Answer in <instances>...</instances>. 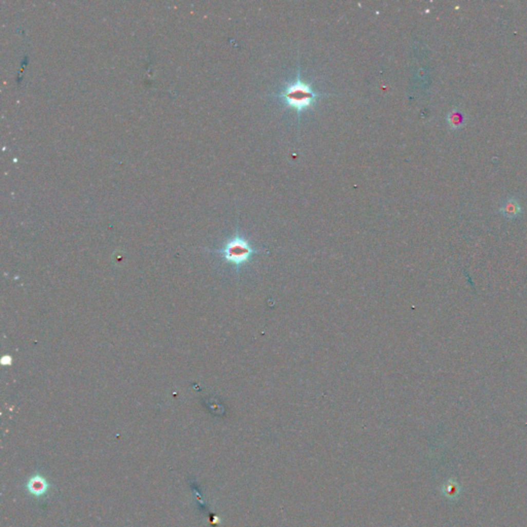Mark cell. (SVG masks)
<instances>
[{
  "mask_svg": "<svg viewBox=\"0 0 527 527\" xmlns=\"http://www.w3.org/2000/svg\"><path fill=\"white\" fill-rule=\"evenodd\" d=\"M211 252L219 254L225 262L232 265L236 272L239 273L241 268L249 264L252 257L255 254H259L261 250L253 247L250 241L242 236L237 229L234 236L228 239L221 248L211 250Z\"/></svg>",
  "mask_w": 527,
  "mask_h": 527,
  "instance_id": "obj_1",
  "label": "cell"
},
{
  "mask_svg": "<svg viewBox=\"0 0 527 527\" xmlns=\"http://www.w3.org/2000/svg\"><path fill=\"white\" fill-rule=\"evenodd\" d=\"M321 96H325V94L315 92L310 84L304 82L301 79L300 71H298L297 80L287 85L280 94L277 95V97L287 106L296 110L299 116L303 111L314 106L318 97Z\"/></svg>",
  "mask_w": 527,
  "mask_h": 527,
  "instance_id": "obj_2",
  "label": "cell"
},
{
  "mask_svg": "<svg viewBox=\"0 0 527 527\" xmlns=\"http://www.w3.org/2000/svg\"><path fill=\"white\" fill-rule=\"evenodd\" d=\"M502 216H504L507 219H514L521 215L522 208L518 202V200L514 197L506 198L499 209Z\"/></svg>",
  "mask_w": 527,
  "mask_h": 527,
  "instance_id": "obj_3",
  "label": "cell"
},
{
  "mask_svg": "<svg viewBox=\"0 0 527 527\" xmlns=\"http://www.w3.org/2000/svg\"><path fill=\"white\" fill-rule=\"evenodd\" d=\"M446 121L451 130H460L466 125L467 115L460 108H453L447 115Z\"/></svg>",
  "mask_w": 527,
  "mask_h": 527,
  "instance_id": "obj_4",
  "label": "cell"
},
{
  "mask_svg": "<svg viewBox=\"0 0 527 527\" xmlns=\"http://www.w3.org/2000/svg\"><path fill=\"white\" fill-rule=\"evenodd\" d=\"M28 489L34 496H42L48 490V484L44 478L40 476L33 477L28 483Z\"/></svg>",
  "mask_w": 527,
  "mask_h": 527,
  "instance_id": "obj_5",
  "label": "cell"
}]
</instances>
